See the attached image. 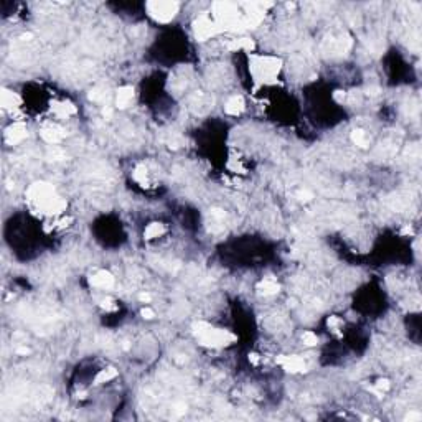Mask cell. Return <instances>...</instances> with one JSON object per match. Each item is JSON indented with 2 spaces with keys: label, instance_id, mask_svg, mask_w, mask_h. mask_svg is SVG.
Returning <instances> with one entry per match:
<instances>
[{
  "label": "cell",
  "instance_id": "obj_1",
  "mask_svg": "<svg viewBox=\"0 0 422 422\" xmlns=\"http://www.w3.org/2000/svg\"><path fill=\"white\" fill-rule=\"evenodd\" d=\"M26 197H28V202L31 203V207L48 216H58L66 210V202H64V198L59 197L50 183H45V182L33 183V185L28 188Z\"/></svg>",
  "mask_w": 422,
  "mask_h": 422
},
{
  "label": "cell",
  "instance_id": "obj_2",
  "mask_svg": "<svg viewBox=\"0 0 422 422\" xmlns=\"http://www.w3.org/2000/svg\"><path fill=\"white\" fill-rule=\"evenodd\" d=\"M193 333L200 343L205 346H211V348H221V346H228L232 342H236V337L229 330L218 328L214 325H210L207 322L195 323Z\"/></svg>",
  "mask_w": 422,
  "mask_h": 422
},
{
  "label": "cell",
  "instance_id": "obj_3",
  "mask_svg": "<svg viewBox=\"0 0 422 422\" xmlns=\"http://www.w3.org/2000/svg\"><path fill=\"white\" fill-rule=\"evenodd\" d=\"M282 61L275 56H252L251 58V74L261 83H272L279 76Z\"/></svg>",
  "mask_w": 422,
  "mask_h": 422
},
{
  "label": "cell",
  "instance_id": "obj_4",
  "mask_svg": "<svg viewBox=\"0 0 422 422\" xmlns=\"http://www.w3.org/2000/svg\"><path fill=\"white\" fill-rule=\"evenodd\" d=\"M145 8L157 23H169L177 17L180 5L177 2H149Z\"/></svg>",
  "mask_w": 422,
  "mask_h": 422
},
{
  "label": "cell",
  "instance_id": "obj_5",
  "mask_svg": "<svg viewBox=\"0 0 422 422\" xmlns=\"http://www.w3.org/2000/svg\"><path fill=\"white\" fill-rule=\"evenodd\" d=\"M193 31H195V36H197L198 40L203 41V40L213 38L214 35H218L221 31V28H219V25L213 20V17H207V15H203V17H200L197 21H195Z\"/></svg>",
  "mask_w": 422,
  "mask_h": 422
},
{
  "label": "cell",
  "instance_id": "obj_6",
  "mask_svg": "<svg viewBox=\"0 0 422 422\" xmlns=\"http://www.w3.org/2000/svg\"><path fill=\"white\" fill-rule=\"evenodd\" d=\"M89 284L96 289L107 290L114 285V275L109 270H97L96 274H93L89 277Z\"/></svg>",
  "mask_w": 422,
  "mask_h": 422
},
{
  "label": "cell",
  "instance_id": "obj_7",
  "mask_svg": "<svg viewBox=\"0 0 422 422\" xmlns=\"http://www.w3.org/2000/svg\"><path fill=\"white\" fill-rule=\"evenodd\" d=\"M277 363L289 373H302L305 371V361L299 356H279Z\"/></svg>",
  "mask_w": 422,
  "mask_h": 422
},
{
  "label": "cell",
  "instance_id": "obj_8",
  "mask_svg": "<svg viewBox=\"0 0 422 422\" xmlns=\"http://www.w3.org/2000/svg\"><path fill=\"white\" fill-rule=\"evenodd\" d=\"M25 137H26V127H25V124H21V122L12 124V126L7 129V132H5V139H7V142L12 145L20 144Z\"/></svg>",
  "mask_w": 422,
  "mask_h": 422
},
{
  "label": "cell",
  "instance_id": "obj_9",
  "mask_svg": "<svg viewBox=\"0 0 422 422\" xmlns=\"http://www.w3.org/2000/svg\"><path fill=\"white\" fill-rule=\"evenodd\" d=\"M41 137L50 144H58L59 140H63L64 131L56 124H48V126L41 129Z\"/></svg>",
  "mask_w": 422,
  "mask_h": 422
},
{
  "label": "cell",
  "instance_id": "obj_10",
  "mask_svg": "<svg viewBox=\"0 0 422 422\" xmlns=\"http://www.w3.org/2000/svg\"><path fill=\"white\" fill-rule=\"evenodd\" d=\"M134 99V89L131 86H122V88L117 89V96H116V104L121 109H126V107L131 106V102Z\"/></svg>",
  "mask_w": 422,
  "mask_h": 422
},
{
  "label": "cell",
  "instance_id": "obj_11",
  "mask_svg": "<svg viewBox=\"0 0 422 422\" xmlns=\"http://www.w3.org/2000/svg\"><path fill=\"white\" fill-rule=\"evenodd\" d=\"M244 106H246V102L244 99H242V96H232L228 99V102H226V106H224V109L228 114L231 116H237V114H241L242 111H244Z\"/></svg>",
  "mask_w": 422,
  "mask_h": 422
},
{
  "label": "cell",
  "instance_id": "obj_12",
  "mask_svg": "<svg viewBox=\"0 0 422 422\" xmlns=\"http://www.w3.org/2000/svg\"><path fill=\"white\" fill-rule=\"evenodd\" d=\"M279 284L275 282L274 279H264L261 284L257 285V290H259V294L264 295V297H272L275 295L279 292Z\"/></svg>",
  "mask_w": 422,
  "mask_h": 422
},
{
  "label": "cell",
  "instance_id": "obj_13",
  "mask_svg": "<svg viewBox=\"0 0 422 422\" xmlns=\"http://www.w3.org/2000/svg\"><path fill=\"white\" fill-rule=\"evenodd\" d=\"M165 226L162 224V223H150L147 228H145L144 231V237L145 239H155V237H160V236H164L165 234Z\"/></svg>",
  "mask_w": 422,
  "mask_h": 422
},
{
  "label": "cell",
  "instance_id": "obj_14",
  "mask_svg": "<svg viewBox=\"0 0 422 422\" xmlns=\"http://www.w3.org/2000/svg\"><path fill=\"white\" fill-rule=\"evenodd\" d=\"M20 104V97L13 93V91L2 89V106L5 109H13Z\"/></svg>",
  "mask_w": 422,
  "mask_h": 422
},
{
  "label": "cell",
  "instance_id": "obj_15",
  "mask_svg": "<svg viewBox=\"0 0 422 422\" xmlns=\"http://www.w3.org/2000/svg\"><path fill=\"white\" fill-rule=\"evenodd\" d=\"M55 112L59 117H69L76 112V107L73 104H69V102H59L58 106H55Z\"/></svg>",
  "mask_w": 422,
  "mask_h": 422
},
{
  "label": "cell",
  "instance_id": "obj_16",
  "mask_svg": "<svg viewBox=\"0 0 422 422\" xmlns=\"http://www.w3.org/2000/svg\"><path fill=\"white\" fill-rule=\"evenodd\" d=\"M117 376V371L112 370V368H107V370H101L99 375L96 376V383L101 384V383H109L112 381L114 378Z\"/></svg>",
  "mask_w": 422,
  "mask_h": 422
},
{
  "label": "cell",
  "instance_id": "obj_17",
  "mask_svg": "<svg viewBox=\"0 0 422 422\" xmlns=\"http://www.w3.org/2000/svg\"><path fill=\"white\" fill-rule=\"evenodd\" d=\"M351 140H353L358 147H366V145L370 144V139H368L365 131H353V134H351Z\"/></svg>",
  "mask_w": 422,
  "mask_h": 422
},
{
  "label": "cell",
  "instance_id": "obj_18",
  "mask_svg": "<svg viewBox=\"0 0 422 422\" xmlns=\"http://www.w3.org/2000/svg\"><path fill=\"white\" fill-rule=\"evenodd\" d=\"M302 342H304L307 346H313V345H317L318 343V337H317V333H313V332H304V335H302Z\"/></svg>",
  "mask_w": 422,
  "mask_h": 422
},
{
  "label": "cell",
  "instance_id": "obj_19",
  "mask_svg": "<svg viewBox=\"0 0 422 422\" xmlns=\"http://www.w3.org/2000/svg\"><path fill=\"white\" fill-rule=\"evenodd\" d=\"M142 315H144V318H147V320H152V318L155 317V313H154L152 308L145 307V308H142Z\"/></svg>",
  "mask_w": 422,
  "mask_h": 422
},
{
  "label": "cell",
  "instance_id": "obj_20",
  "mask_svg": "<svg viewBox=\"0 0 422 422\" xmlns=\"http://www.w3.org/2000/svg\"><path fill=\"white\" fill-rule=\"evenodd\" d=\"M421 418H422V416L419 413H409L406 419H408L409 422H418V421H421Z\"/></svg>",
  "mask_w": 422,
  "mask_h": 422
},
{
  "label": "cell",
  "instance_id": "obj_21",
  "mask_svg": "<svg viewBox=\"0 0 422 422\" xmlns=\"http://www.w3.org/2000/svg\"><path fill=\"white\" fill-rule=\"evenodd\" d=\"M139 299L142 300V302H149V300H150V295H149V294H140Z\"/></svg>",
  "mask_w": 422,
  "mask_h": 422
}]
</instances>
